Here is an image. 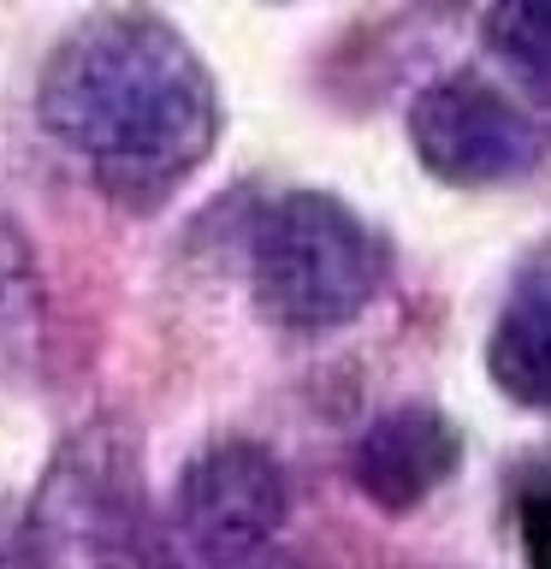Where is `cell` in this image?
Instances as JSON below:
<instances>
[{"label":"cell","instance_id":"1","mask_svg":"<svg viewBox=\"0 0 551 569\" xmlns=\"http://www.w3.org/2000/svg\"><path fill=\"white\" fill-rule=\"evenodd\" d=\"M36 119L101 190L154 208L208 160L220 131L213 78L154 12H96L48 53Z\"/></svg>","mask_w":551,"mask_h":569},{"label":"cell","instance_id":"2","mask_svg":"<svg viewBox=\"0 0 551 569\" xmlns=\"http://www.w3.org/2000/svg\"><path fill=\"white\" fill-rule=\"evenodd\" d=\"M249 279L279 327L332 332L373 302L385 279V249L344 202L291 190L267 202L249 231Z\"/></svg>","mask_w":551,"mask_h":569},{"label":"cell","instance_id":"3","mask_svg":"<svg viewBox=\"0 0 551 569\" xmlns=\"http://www.w3.org/2000/svg\"><path fill=\"white\" fill-rule=\"evenodd\" d=\"M409 142L421 167L457 190L504 184L540 160V124L480 71H451L409 107Z\"/></svg>","mask_w":551,"mask_h":569},{"label":"cell","instance_id":"4","mask_svg":"<svg viewBox=\"0 0 551 569\" xmlns=\"http://www.w3.org/2000/svg\"><path fill=\"white\" fill-rule=\"evenodd\" d=\"M178 522L213 558H238L273 540L284 522V469L261 445L226 439L184 469L178 487Z\"/></svg>","mask_w":551,"mask_h":569},{"label":"cell","instance_id":"5","mask_svg":"<svg viewBox=\"0 0 551 569\" xmlns=\"http://www.w3.org/2000/svg\"><path fill=\"white\" fill-rule=\"evenodd\" d=\"M462 462V439L439 409H391L355 445V487L380 510H415L427 492H439Z\"/></svg>","mask_w":551,"mask_h":569},{"label":"cell","instance_id":"6","mask_svg":"<svg viewBox=\"0 0 551 569\" xmlns=\"http://www.w3.org/2000/svg\"><path fill=\"white\" fill-rule=\"evenodd\" d=\"M487 362H492V380L510 391L515 403H551V249H540L515 291L504 302L492 327V345H487Z\"/></svg>","mask_w":551,"mask_h":569},{"label":"cell","instance_id":"7","mask_svg":"<svg viewBox=\"0 0 551 569\" xmlns=\"http://www.w3.org/2000/svg\"><path fill=\"white\" fill-rule=\"evenodd\" d=\"M487 48L533 101H551V0H492Z\"/></svg>","mask_w":551,"mask_h":569},{"label":"cell","instance_id":"8","mask_svg":"<svg viewBox=\"0 0 551 569\" xmlns=\"http://www.w3.org/2000/svg\"><path fill=\"white\" fill-rule=\"evenodd\" d=\"M36 332V279H30V256L24 238L0 220V345Z\"/></svg>","mask_w":551,"mask_h":569},{"label":"cell","instance_id":"9","mask_svg":"<svg viewBox=\"0 0 551 569\" xmlns=\"http://www.w3.org/2000/svg\"><path fill=\"white\" fill-rule=\"evenodd\" d=\"M226 569H309V563H297V558H284V551L256 546V551H238V558H226Z\"/></svg>","mask_w":551,"mask_h":569}]
</instances>
